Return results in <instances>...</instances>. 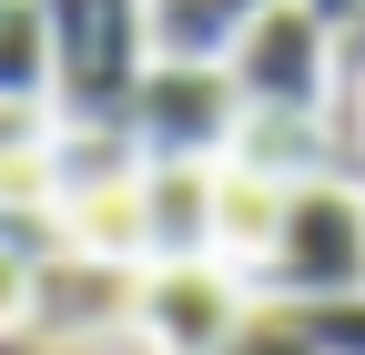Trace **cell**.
Wrapping results in <instances>:
<instances>
[{
    "label": "cell",
    "mask_w": 365,
    "mask_h": 355,
    "mask_svg": "<svg viewBox=\"0 0 365 355\" xmlns=\"http://www.w3.org/2000/svg\"><path fill=\"white\" fill-rule=\"evenodd\" d=\"M254 284L274 304H325V294H355L365 284V173H345V163L294 173Z\"/></svg>",
    "instance_id": "obj_1"
},
{
    "label": "cell",
    "mask_w": 365,
    "mask_h": 355,
    "mask_svg": "<svg viewBox=\"0 0 365 355\" xmlns=\"http://www.w3.org/2000/svg\"><path fill=\"white\" fill-rule=\"evenodd\" d=\"M41 41H51V112L122 122V92L153 61V0H41Z\"/></svg>",
    "instance_id": "obj_2"
},
{
    "label": "cell",
    "mask_w": 365,
    "mask_h": 355,
    "mask_svg": "<svg viewBox=\"0 0 365 355\" xmlns=\"http://www.w3.org/2000/svg\"><path fill=\"white\" fill-rule=\"evenodd\" d=\"M254 304L264 284L234 274L223 254H153L132 274V355H223V335Z\"/></svg>",
    "instance_id": "obj_3"
},
{
    "label": "cell",
    "mask_w": 365,
    "mask_h": 355,
    "mask_svg": "<svg viewBox=\"0 0 365 355\" xmlns=\"http://www.w3.org/2000/svg\"><path fill=\"white\" fill-rule=\"evenodd\" d=\"M234 122H244V92L223 61H182V51H153L143 81L122 92V132L143 163H223L234 153Z\"/></svg>",
    "instance_id": "obj_4"
},
{
    "label": "cell",
    "mask_w": 365,
    "mask_h": 355,
    "mask_svg": "<svg viewBox=\"0 0 365 355\" xmlns=\"http://www.w3.org/2000/svg\"><path fill=\"white\" fill-rule=\"evenodd\" d=\"M244 102H294V112H335V81H345V21H325L314 0H264V11L234 31L223 51Z\"/></svg>",
    "instance_id": "obj_5"
},
{
    "label": "cell",
    "mask_w": 365,
    "mask_h": 355,
    "mask_svg": "<svg viewBox=\"0 0 365 355\" xmlns=\"http://www.w3.org/2000/svg\"><path fill=\"white\" fill-rule=\"evenodd\" d=\"M132 274L143 264H112V254H51L41 264V304H31V325L71 345V355H132Z\"/></svg>",
    "instance_id": "obj_6"
},
{
    "label": "cell",
    "mask_w": 365,
    "mask_h": 355,
    "mask_svg": "<svg viewBox=\"0 0 365 355\" xmlns=\"http://www.w3.org/2000/svg\"><path fill=\"white\" fill-rule=\"evenodd\" d=\"M213 254V163H143V264Z\"/></svg>",
    "instance_id": "obj_7"
},
{
    "label": "cell",
    "mask_w": 365,
    "mask_h": 355,
    "mask_svg": "<svg viewBox=\"0 0 365 355\" xmlns=\"http://www.w3.org/2000/svg\"><path fill=\"white\" fill-rule=\"evenodd\" d=\"M274 213H284V183L254 163H213V254L234 274H264V244H274Z\"/></svg>",
    "instance_id": "obj_8"
},
{
    "label": "cell",
    "mask_w": 365,
    "mask_h": 355,
    "mask_svg": "<svg viewBox=\"0 0 365 355\" xmlns=\"http://www.w3.org/2000/svg\"><path fill=\"white\" fill-rule=\"evenodd\" d=\"M325 112H294V102H244V122H234V153L223 163H254V173H274V183H294V173H314V163H335V143H325Z\"/></svg>",
    "instance_id": "obj_9"
},
{
    "label": "cell",
    "mask_w": 365,
    "mask_h": 355,
    "mask_svg": "<svg viewBox=\"0 0 365 355\" xmlns=\"http://www.w3.org/2000/svg\"><path fill=\"white\" fill-rule=\"evenodd\" d=\"M264 11V0H153V51H182V61H223L234 31Z\"/></svg>",
    "instance_id": "obj_10"
},
{
    "label": "cell",
    "mask_w": 365,
    "mask_h": 355,
    "mask_svg": "<svg viewBox=\"0 0 365 355\" xmlns=\"http://www.w3.org/2000/svg\"><path fill=\"white\" fill-rule=\"evenodd\" d=\"M223 355H314V325L294 315V304H274V294H264L254 315L223 335Z\"/></svg>",
    "instance_id": "obj_11"
},
{
    "label": "cell",
    "mask_w": 365,
    "mask_h": 355,
    "mask_svg": "<svg viewBox=\"0 0 365 355\" xmlns=\"http://www.w3.org/2000/svg\"><path fill=\"white\" fill-rule=\"evenodd\" d=\"M314 325V355H365V284L355 294H325V304H294Z\"/></svg>",
    "instance_id": "obj_12"
},
{
    "label": "cell",
    "mask_w": 365,
    "mask_h": 355,
    "mask_svg": "<svg viewBox=\"0 0 365 355\" xmlns=\"http://www.w3.org/2000/svg\"><path fill=\"white\" fill-rule=\"evenodd\" d=\"M345 132H355V163H365V41H345Z\"/></svg>",
    "instance_id": "obj_13"
},
{
    "label": "cell",
    "mask_w": 365,
    "mask_h": 355,
    "mask_svg": "<svg viewBox=\"0 0 365 355\" xmlns=\"http://www.w3.org/2000/svg\"><path fill=\"white\" fill-rule=\"evenodd\" d=\"M0 355H71V345H51L41 325H0Z\"/></svg>",
    "instance_id": "obj_14"
},
{
    "label": "cell",
    "mask_w": 365,
    "mask_h": 355,
    "mask_svg": "<svg viewBox=\"0 0 365 355\" xmlns=\"http://www.w3.org/2000/svg\"><path fill=\"white\" fill-rule=\"evenodd\" d=\"M314 11H325V21H355V11H365V0H314Z\"/></svg>",
    "instance_id": "obj_15"
}]
</instances>
